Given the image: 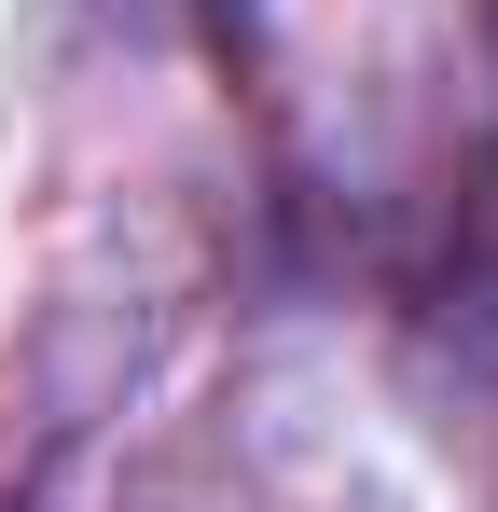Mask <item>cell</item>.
<instances>
[{"instance_id": "7a4b0ae2", "label": "cell", "mask_w": 498, "mask_h": 512, "mask_svg": "<svg viewBox=\"0 0 498 512\" xmlns=\"http://www.w3.org/2000/svg\"><path fill=\"white\" fill-rule=\"evenodd\" d=\"M485 14H498V0H485Z\"/></svg>"}, {"instance_id": "6da1fadb", "label": "cell", "mask_w": 498, "mask_h": 512, "mask_svg": "<svg viewBox=\"0 0 498 512\" xmlns=\"http://www.w3.org/2000/svg\"><path fill=\"white\" fill-rule=\"evenodd\" d=\"M222 14H249V0H222Z\"/></svg>"}]
</instances>
